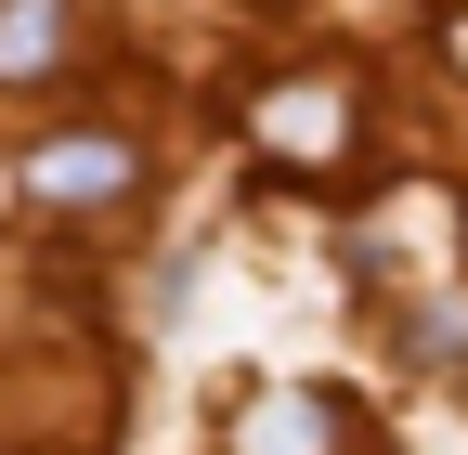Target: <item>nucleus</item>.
<instances>
[{
    "label": "nucleus",
    "mask_w": 468,
    "mask_h": 455,
    "mask_svg": "<svg viewBox=\"0 0 468 455\" xmlns=\"http://www.w3.org/2000/svg\"><path fill=\"white\" fill-rule=\"evenodd\" d=\"M261 143H273L286 169H338V156H351V91H338V79L273 91V104H261Z\"/></svg>",
    "instance_id": "f257e3e1"
},
{
    "label": "nucleus",
    "mask_w": 468,
    "mask_h": 455,
    "mask_svg": "<svg viewBox=\"0 0 468 455\" xmlns=\"http://www.w3.org/2000/svg\"><path fill=\"white\" fill-rule=\"evenodd\" d=\"M325 442H351V404H325V390H273L234 429V455H325Z\"/></svg>",
    "instance_id": "f03ea898"
},
{
    "label": "nucleus",
    "mask_w": 468,
    "mask_h": 455,
    "mask_svg": "<svg viewBox=\"0 0 468 455\" xmlns=\"http://www.w3.org/2000/svg\"><path fill=\"white\" fill-rule=\"evenodd\" d=\"M66 26H79V0H0V79H52L79 52Z\"/></svg>",
    "instance_id": "7ed1b4c3"
},
{
    "label": "nucleus",
    "mask_w": 468,
    "mask_h": 455,
    "mask_svg": "<svg viewBox=\"0 0 468 455\" xmlns=\"http://www.w3.org/2000/svg\"><path fill=\"white\" fill-rule=\"evenodd\" d=\"M117 183H131V143H117V131L39 143V156H27V196H117Z\"/></svg>",
    "instance_id": "20e7f679"
}]
</instances>
